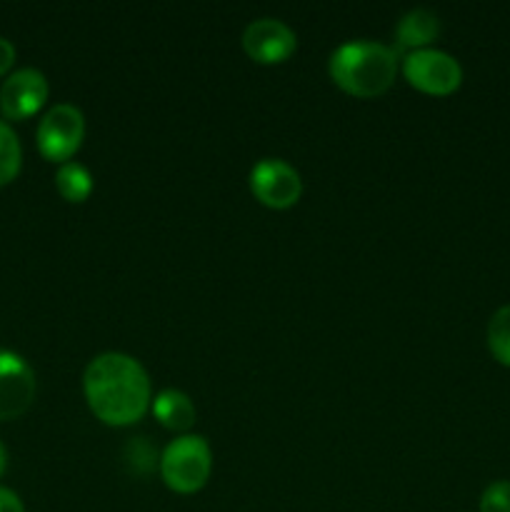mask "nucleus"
I'll use <instances>...</instances> for the list:
<instances>
[{"label": "nucleus", "mask_w": 510, "mask_h": 512, "mask_svg": "<svg viewBox=\"0 0 510 512\" xmlns=\"http://www.w3.org/2000/svg\"><path fill=\"white\" fill-rule=\"evenodd\" d=\"M88 408L110 428H128L143 420L153 403L150 378L140 360L125 353H103L93 358L83 375Z\"/></svg>", "instance_id": "nucleus-1"}, {"label": "nucleus", "mask_w": 510, "mask_h": 512, "mask_svg": "<svg viewBox=\"0 0 510 512\" xmlns=\"http://www.w3.org/2000/svg\"><path fill=\"white\" fill-rule=\"evenodd\" d=\"M400 68V53L393 45L373 40H350L333 50L328 60L330 80L353 98H378L388 93Z\"/></svg>", "instance_id": "nucleus-2"}, {"label": "nucleus", "mask_w": 510, "mask_h": 512, "mask_svg": "<svg viewBox=\"0 0 510 512\" xmlns=\"http://www.w3.org/2000/svg\"><path fill=\"white\" fill-rule=\"evenodd\" d=\"M213 450L203 435H180L160 455L163 483L178 495H193L208 485Z\"/></svg>", "instance_id": "nucleus-3"}, {"label": "nucleus", "mask_w": 510, "mask_h": 512, "mask_svg": "<svg viewBox=\"0 0 510 512\" xmlns=\"http://www.w3.org/2000/svg\"><path fill=\"white\" fill-rule=\"evenodd\" d=\"M85 138L83 110L70 103H58L43 115L35 130V143L40 155L50 163H70Z\"/></svg>", "instance_id": "nucleus-4"}, {"label": "nucleus", "mask_w": 510, "mask_h": 512, "mask_svg": "<svg viewBox=\"0 0 510 512\" xmlns=\"http://www.w3.org/2000/svg\"><path fill=\"white\" fill-rule=\"evenodd\" d=\"M403 75L415 90L425 95H450L463 83V68L445 50L425 48L403 58Z\"/></svg>", "instance_id": "nucleus-5"}, {"label": "nucleus", "mask_w": 510, "mask_h": 512, "mask_svg": "<svg viewBox=\"0 0 510 512\" xmlns=\"http://www.w3.org/2000/svg\"><path fill=\"white\" fill-rule=\"evenodd\" d=\"M250 193L258 203L273 210H288L303 195V180L290 163L280 158H263L250 170Z\"/></svg>", "instance_id": "nucleus-6"}, {"label": "nucleus", "mask_w": 510, "mask_h": 512, "mask_svg": "<svg viewBox=\"0 0 510 512\" xmlns=\"http://www.w3.org/2000/svg\"><path fill=\"white\" fill-rule=\"evenodd\" d=\"M50 95L48 78L38 68L13 70L0 85V115L5 123H20L40 113Z\"/></svg>", "instance_id": "nucleus-7"}, {"label": "nucleus", "mask_w": 510, "mask_h": 512, "mask_svg": "<svg viewBox=\"0 0 510 512\" xmlns=\"http://www.w3.org/2000/svg\"><path fill=\"white\" fill-rule=\"evenodd\" d=\"M35 400V373L28 360L13 350H0V423L15 420Z\"/></svg>", "instance_id": "nucleus-8"}, {"label": "nucleus", "mask_w": 510, "mask_h": 512, "mask_svg": "<svg viewBox=\"0 0 510 512\" xmlns=\"http://www.w3.org/2000/svg\"><path fill=\"white\" fill-rule=\"evenodd\" d=\"M298 48L295 30L275 18H258L245 28L243 50L250 60L260 65L285 63Z\"/></svg>", "instance_id": "nucleus-9"}, {"label": "nucleus", "mask_w": 510, "mask_h": 512, "mask_svg": "<svg viewBox=\"0 0 510 512\" xmlns=\"http://www.w3.org/2000/svg\"><path fill=\"white\" fill-rule=\"evenodd\" d=\"M440 35V20L433 10L415 8L400 18L398 28H395V50L405 55L415 53V50L430 48L435 38Z\"/></svg>", "instance_id": "nucleus-10"}, {"label": "nucleus", "mask_w": 510, "mask_h": 512, "mask_svg": "<svg viewBox=\"0 0 510 512\" xmlns=\"http://www.w3.org/2000/svg\"><path fill=\"white\" fill-rule=\"evenodd\" d=\"M155 420L173 433H188L195 425V405L183 390H160L150 403Z\"/></svg>", "instance_id": "nucleus-11"}, {"label": "nucleus", "mask_w": 510, "mask_h": 512, "mask_svg": "<svg viewBox=\"0 0 510 512\" xmlns=\"http://www.w3.org/2000/svg\"><path fill=\"white\" fill-rule=\"evenodd\" d=\"M55 188L68 203H85L93 193V175L85 165L70 160V163L60 165L55 173Z\"/></svg>", "instance_id": "nucleus-12"}, {"label": "nucleus", "mask_w": 510, "mask_h": 512, "mask_svg": "<svg viewBox=\"0 0 510 512\" xmlns=\"http://www.w3.org/2000/svg\"><path fill=\"white\" fill-rule=\"evenodd\" d=\"M23 168V148L10 123L0 120V188L10 185Z\"/></svg>", "instance_id": "nucleus-13"}, {"label": "nucleus", "mask_w": 510, "mask_h": 512, "mask_svg": "<svg viewBox=\"0 0 510 512\" xmlns=\"http://www.w3.org/2000/svg\"><path fill=\"white\" fill-rule=\"evenodd\" d=\"M488 348L490 355L500 365L510 368V305H503L493 313L488 323Z\"/></svg>", "instance_id": "nucleus-14"}, {"label": "nucleus", "mask_w": 510, "mask_h": 512, "mask_svg": "<svg viewBox=\"0 0 510 512\" xmlns=\"http://www.w3.org/2000/svg\"><path fill=\"white\" fill-rule=\"evenodd\" d=\"M480 512H510V480H495L480 495Z\"/></svg>", "instance_id": "nucleus-15"}, {"label": "nucleus", "mask_w": 510, "mask_h": 512, "mask_svg": "<svg viewBox=\"0 0 510 512\" xmlns=\"http://www.w3.org/2000/svg\"><path fill=\"white\" fill-rule=\"evenodd\" d=\"M15 65V45L0 35V78H8L10 68Z\"/></svg>", "instance_id": "nucleus-16"}, {"label": "nucleus", "mask_w": 510, "mask_h": 512, "mask_svg": "<svg viewBox=\"0 0 510 512\" xmlns=\"http://www.w3.org/2000/svg\"><path fill=\"white\" fill-rule=\"evenodd\" d=\"M0 512H25L20 495L15 490L3 488V485H0Z\"/></svg>", "instance_id": "nucleus-17"}, {"label": "nucleus", "mask_w": 510, "mask_h": 512, "mask_svg": "<svg viewBox=\"0 0 510 512\" xmlns=\"http://www.w3.org/2000/svg\"><path fill=\"white\" fill-rule=\"evenodd\" d=\"M5 468H8V453H5V445L0 443V478H3Z\"/></svg>", "instance_id": "nucleus-18"}]
</instances>
